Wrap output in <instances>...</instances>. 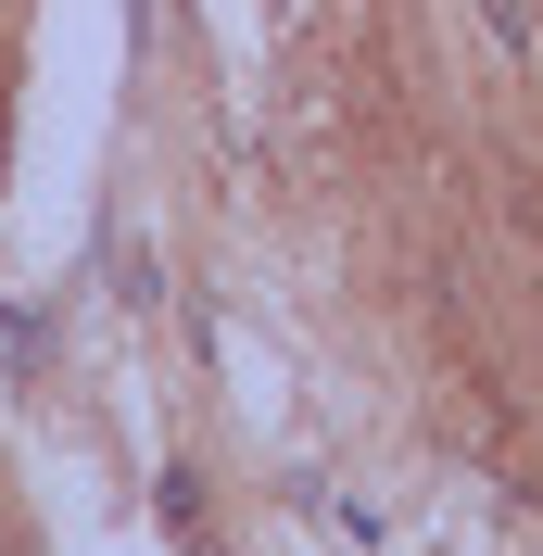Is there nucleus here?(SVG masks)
Returning a JSON list of instances; mask_svg holds the SVG:
<instances>
[{
	"label": "nucleus",
	"mask_w": 543,
	"mask_h": 556,
	"mask_svg": "<svg viewBox=\"0 0 543 556\" xmlns=\"http://www.w3.org/2000/svg\"><path fill=\"white\" fill-rule=\"evenodd\" d=\"M0 165H13V127H0Z\"/></svg>",
	"instance_id": "1"
}]
</instances>
